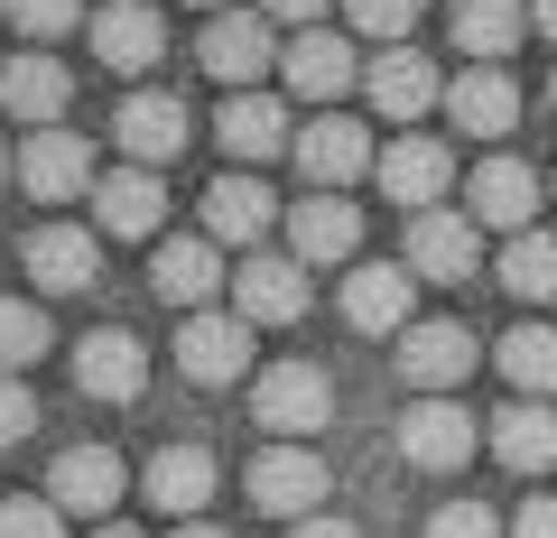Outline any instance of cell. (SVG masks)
<instances>
[{"instance_id":"obj_1","label":"cell","mask_w":557,"mask_h":538,"mask_svg":"<svg viewBox=\"0 0 557 538\" xmlns=\"http://www.w3.org/2000/svg\"><path fill=\"white\" fill-rule=\"evenodd\" d=\"M251 418L270 427V437H317V427L335 418V380H325V362H270V372L251 380Z\"/></svg>"},{"instance_id":"obj_2","label":"cell","mask_w":557,"mask_h":538,"mask_svg":"<svg viewBox=\"0 0 557 538\" xmlns=\"http://www.w3.org/2000/svg\"><path fill=\"white\" fill-rule=\"evenodd\" d=\"M493 437V427H474V409L465 399H409L399 409V455L418 464V474H465V455Z\"/></svg>"},{"instance_id":"obj_3","label":"cell","mask_w":557,"mask_h":538,"mask_svg":"<svg viewBox=\"0 0 557 538\" xmlns=\"http://www.w3.org/2000/svg\"><path fill=\"white\" fill-rule=\"evenodd\" d=\"M196 57H205V75H214V84L251 93V84H260V75L278 65L270 10H214V20H205V38H196Z\"/></svg>"},{"instance_id":"obj_4","label":"cell","mask_w":557,"mask_h":538,"mask_svg":"<svg viewBox=\"0 0 557 538\" xmlns=\"http://www.w3.org/2000/svg\"><path fill=\"white\" fill-rule=\"evenodd\" d=\"M344 325L354 335H409L418 325V270L409 260H362L344 279Z\"/></svg>"},{"instance_id":"obj_5","label":"cell","mask_w":557,"mask_h":538,"mask_svg":"<svg viewBox=\"0 0 557 538\" xmlns=\"http://www.w3.org/2000/svg\"><path fill=\"white\" fill-rule=\"evenodd\" d=\"M465 372H474V335H465L456 316H428L399 335V380H409L418 399H456Z\"/></svg>"},{"instance_id":"obj_6","label":"cell","mask_w":557,"mask_h":538,"mask_svg":"<svg viewBox=\"0 0 557 538\" xmlns=\"http://www.w3.org/2000/svg\"><path fill=\"white\" fill-rule=\"evenodd\" d=\"M251 501L278 511L288 529L317 520L325 511V455H317V446H260V455H251Z\"/></svg>"},{"instance_id":"obj_7","label":"cell","mask_w":557,"mask_h":538,"mask_svg":"<svg viewBox=\"0 0 557 538\" xmlns=\"http://www.w3.org/2000/svg\"><path fill=\"white\" fill-rule=\"evenodd\" d=\"M409 270L418 279H437V288H465L483 270V223L474 214H409Z\"/></svg>"},{"instance_id":"obj_8","label":"cell","mask_w":557,"mask_h":538,"mask_svg":"<svg viewBox=\"0 0 557 538\" xmlns=\"http://www.w3.org/2000/svg\"><path fill=\"white\" fill-rule=\"evenodd\" d=\"M372 177H381V196H391L399 214H437L446 186H456V149L446 140H391Z\"/></svg>"},{"instance_id":"obj_9","label":"cell","mask_w":557,"mask_h":538,"mask_svg":"<svg viewBox=\"0 0 557 538\" xmlns=\"http://www.w3.org/2000/svg\"><path fill=\"white\" fill-rule=\"evenodd\" d=\"M233 316L251 325H298L307 316V260L298 251H251L233 279Z\"/></svg>"},{"instance_id":"obj_10","label":"cell","mask_w":557,"mask_h":538,"mask_svg":"<svg viewBox=\"0 0 557 538\" xmlns=\"http://www.w3.org/2000/svg\"><path fill=\"white\" fill-rule=\"evenodd\" d=\"M20 186L38 204H75L94 196V140H75V130H38V140H20Z\"/></svg>"},{"instance_id":"obj_11","label":"cell","mask_w":557,"mask_h":538,"mask_svg":"<svg viewBox=\"0 0 557 538\" xmlns=\"http://www.w3.org/2000/svg\"><path fill=\"white\" fill-rule=\"evenodd\" d=\"M362 167H381V159H372V130H362V121L325 112V121H307V130H298V177H307V186L344 196V186H354Z\"/></svg>"},{"instance_id":"obj_12","label":"cell","mask_w":557,"mask_h":538,"mask_svg":"<svg viewBox=\"0 0 557 538\" xmlns=\"http://www.w3.org/2000/svg\"><path fill=\"white\" fill-rule=\"evenodd\" d=\"M242 362H251V316H186L177 325V372L196 380V390L242 380Z\"/></svg>"},{"instance_id":"obj_13","label":"cell","mask_w":557,"mask_h":538,"mask_svg":"<svg viewBox=\"0 0 557 538\" xmlns=\"http://www.w3.org/2000/svg\"><path fill=\"white\" fill-rule=\"evenodd\" d=\"M465 214L493 223V233H539V177L520 159H483L465 177Z\"/></svg>"},{"instance_id":"obj_14","label":"cell","mask_w":557,"mask_h":538,"mask_svg":"<svg viewBox=\"0 0 557 538\" xmlns=\"http://www.w3.org/2000/svg\"><path fill=\"white\" fill-rule=\"evenodd\" d=\"M75 380H84V399H112V409H131V399L149 390V353H139V335L102 325V335L75 343Z\"/></svg>"},{"instance_id":"obj_15","label":"cell","mask_w":557,"mask_h":538,"mask_svg":"<svg viewBox=\"0 0 557 538\" xmlns=\"http://www.w3.org/2000/svg\"><path fill=\"white\" fill-rule=\"evenodd\" d=\"M446 121H456L465 140H511V121H520V84L502 75V65H465V75L446 84Z\"/></svg>"},{"instance_id":"obj_16","label":"cell","mask_w":557,"mask_h":538,"mask_svg":"<svg viewBox=\"0 0 557 538\" xmlns=\"http://www.w3.org/2000/svg\"><path fill=\"white\" fill-rule=\"evenodd\" d=\"M362 84H372V112L381 121H418V112H437V102H446L437 65L418 57V47H381V57L362 65Z\"/></svg>"},{"instance_id":"obj_17","label":"cell","mask_w":557,"mask_h":538,"mask_svg":"<svg viewBox=\"0 0 557 538\" xmlns=\"http://www.w3.org/2000/svg\"><path fill=\"white\" fill-rule=\"evenodd\" d=\"M94 57L112 65V75H139V65L168 57V20L149 0H112V10H94Z\"/></svg>"},{"instance_id":"obj_18","label":"cell","mask_w":557,"mask_h":538,"mask_svg":"<svg viewBox=\"0 0 557 538\" xmlns=\"http://www.w3.org/2000/svg\"><path fill=\"white\" fill-rule=\"evenodd\" d=\"M149 288H159L168 306H186V316H205V298L233 288L223 279V241H159V251H149Z\"/></svg>"},{"instance_id":"obj_19","label":"cell","mask_w":557,"mask_h":538,"mask_svg":"<svg viewBox=\"0 0 557 538\" xmlns=\"http://www.w3.org/2000/svg\"><path fill=\"white\" fill-rule=\"evenodd\" d=\"M65 102H75V65H57V57H10V65H0V112H10V121L57 130Z\"/></svg>"},{"instance_id":"obj_20","label":"cell","mask_w":557,"mask_h":538,"mask_svg":"<svg viewBox=\"0 0 557 538\" xmlns=\"http://www.w3.org/2000/svg\"><path fill=\"white\" fill-rule=\"evenodd\" d=\"M121 492H131V474H121L112 446H75V455H57V474H47V501L57 511H121Z\"/></svg>"},{"instance_id":"obj_21","label":"cell","mask_w":557,"mask_h":538,"mask_svg":"<svg viewBox=\"0 0 557 538\" xmlns=\"http://www.w3.org/2000/svg\"><path fill=\"white\" fill-rule=\"evenodd\" d=\"M288 251L307 260V270H325V260H354L362 251V214L344 196H325V186H307V204L288 214Z\"/></svg>"},{"instance_id":"obj_22","label":"cell","mask_w":557,"mask_h":538,"mask_svg":"<svg viewBox=\"0 0 557 538\" xmlns=\"http://www.w3.org/2000/svg\"><path fill=\"white\" fill-rule=\"evenodd\" d=\"M112 140L131 149L139 167H168L186 149V102L177 93H131V102H121V121H112Z\"/></svg>"},{"instance_id":"obj_23","label":"cell","mask_w":557,"mask_h":538,"mask_svg":"<svg viewBox=\"0 0 557 538\" xmlns=\"http://www.w3.org/2000/svg\"><path fill=\"white\" fill-rule=\"evenodd\" d=\"M94 214H102V233H112V241H149V233H159V214H168L159 167H121V177H102L94 186Z\"/></svg>"},{"instance_id":"obj_24","label":"cell","mask_w":557,"mask_h":538,"mask_svg":"<svg viewBox=\"0 0 557 538\" xmlns=\"http://www.w3.org/2000/svg\"><path fill=\"white\" fill-rule=\"evenodd\" d=\"M214 140L233 149L242 167H260V159H278V149H298V130H288V112H278L270 93H233L214 112Z\"/></svg>"},{"instance_id":"obj_25","label":"cell","mask_w":557,"mask_h":538,"mask_svg":"<svg viewBox=\"0 0 557 538\" xmlns=\"http://www.w3.org/2000/svg\"><path fill=\"white\" fill-rule=\"evenodd\" d=\"M270 223H278V204H270L260 177H214L205 186V241H242V251H251Z\"/></svg>"},{"instance_id":"obj_26","label":"cell","mask_w":557,"mask_h":538,"mask_svg":"<svg viewBox=\"0 0 557 538\" xmlns=\"http://www.w3.org/2000/svg\"><path fill=\"white\" fill-rule=\"evenodd\" d=\"M278 75H288V93H307V102H335L344 84L362 75V65H354V47H344V38H325V28H298V47L278 57Z\"/></svg>"},{"instance_id":"obj_27","label":"cell","mask_w":557,"mask_h":538,"mask_svg":"<svg viewBox=\"0 0 557 538\" xmlns=\"http://www.w3.org/2000/svg\"><path fill=\"white\" fill-rule=\"evenodd\" d=\"M493 455L511 464V474H548L557 464V409L548 399H511L493 418Z\"/></svg>"},{"instance_id":"obj_28","label":"cell","mask_w":557,"mask_h":538,"mask_svg":"<svg viewBox=\"0 0 557 538\" xmlns=\"http://www.w3.org/2000/svg\"><path fill=\"white\" fill-rule=\"evenodd\" d=\"M28 279L38 288H94V233H75V223H38V233H28Z\"/></svg>"},{"instance_id":"obj_29","label":"cell","mask_w":557,"mask_h":538,"mask_svg":"<svg viewBox=\"0 0 557 538\" xmlns=\"http://www.w3.org/2000/svg\"><path fill=\"white\" fill-rule=\"evenodd\" d=\"M149 501L177 511V520H196L205 501H214V455H205V446H159V455H149Z\"/></svg>"},{"instance_id":"obj_30","label":"cell","mask_w":557,"mask_h":538,"mask_svg":"<svg viewBox=\"0 0 557 538\" xmlns=\"http://www.w3.org/2000/svg\"><path fill=\"white\" fill-rule=\"evenodd\" d=\"M520 28H530V10L520 0H456V47L474 65H502L520 47Z\"/></svg>"},{"instance_id":"obj_31","label":"cell","mask_w":557,"mask_h":538,"mask_svg":"<svg viewBox=\"0 0 557 538\" xmlns=\"http://www.w3.org/2000/svg\"><path fill=\"white\" fill-rule=\"evenodd\" d=\"M493 362H502V380H511L520 399H548L557 390V325H511Z\"/></svg>"},{"instance_id":"obj_32","label":"cell","mask_w":557,"mask_h":538,"mask_svg":"<svg viewBox=\"0 0 557 538\" xmlns=\"http://www.w3.org/2000/svg\"><path fill=\"white\" fill-rule=\"evenodd\" d=\"M493 279L511 298H557V233H511L493 260Z\"/></svg>"},{"instance_id":"obj_33","label":"cell","mask_w":557,"mask_h":538,"mask_svg":"<svg viewBox=\"0 0 557 538\" xmlns=\"http://www.w3.org/2000/svg\"><path fill=\"white\" fill-rule=\"evenodd\" d=\"M57 343V325H47V306H20V298H0V372H28V362Z\"/></svg>"},{"instance_id":"obj_34","label":"cell","mask_w":557,"mask_h":538,"mask_svg":"<svg viewBox=\"0 0 557 538\" xmlns=\"http://www.w3.org/2000/svg\"><path fill=\"white\" fill-rule=\"evenodd\" d=\"M344 20H354L362 38H381V47H409V28H418V0H344Z\"/></svg>"},{"instance_id":"obj_35","label":"cell","mask_w":557,"mask_h":538,"mask_svg":"<svg viewBox=\"0 0 557 538\" xmlns=\"http://www.w3.org/2000/svg\"><path fill=\"white\" fill-rule=\"evenodd\" d=\"M0 538H65V511H57L47 492H38V501L20 492V501H0Z\"/></svg>"},{"instance_id":"obj_36","label":"cell","mask_w":557,"mask_h":538,"mask_svg":"<svg viewBox=\"0 0 557 538\" xmlns=\"http://www.w3.org/2000/svg\"><path fill=\"white\" fill-rule=\"evenodd\" d=\"M75 20H84V0H10V28H28V38H65Z\"/></svg>"},{"instance_id":"obj_37","label":"cell","mask_w":557,"mask_h":538,"mask_svg":"<svg viewBox=\"0 0 557 538\" xmlns=\"http://www.w3.org/2000/svg\"><path fill=\"white\" fill-rule=\"evenodd\" d=\"M428 538H511V529H502V520L483 511V501H446V511L428 520Z\"/></svg>"},{"instance_id":"obj_38","label":"cell","mask_w":557,"mask_h":538,"mask_svg":"<svg viewBox=\"0 0 557 538\" xmlns=\"http://www.w3.org/2000/svg\"><path fill=\"white\" fill-rule=\"evenodd\" d=\"M28 427H38V399H28L20 372H0V446H20Z\"/></svg>"},{"instance_id":"obj_39","label":"cell","mask_w":557,"mask_h":538,"mask_svg":"<svg viewBox=\"0 0 557 538\" xmlns=\"http://www.w3.org/2000/svg\"><path fill=\"white\" fill-rule=\"evenodd\" d=\"M511 538H557V501H548V492L520 501V511H511Z\"/></svg>"},{"instance_id":"obj_40","label":"cell","mask_w":557,"mask_h":538,"mask_svg":"<svg viewBox=\"0 0 557 538\" xmlns=\"http://www.w3.org/2000/svg\"><path fill=\"white\" fill-rule=\"evenodd\" d=\"M288 538H362V529H354V520H335V511H317V520H298Z\"/></svg>"},{"instance_id":"obj_41","label":"cell","mask_w":557,"mask_h":538,"mask_svg":"<svg viewBox=\"0 0 557 538\" xmlns=\"http://www.w3.org/2000/svg\"><path fill=\"white\" fill-rule=\"evenodd\" d=\"M260 10H270V20H298V28H317V10H325V0H260Z\"/></svg>"},{"instance_id":"obj_42","label":"cell","mask_w":557,"mask_h":538,"mask_svg":"<svg viewBox=\"0 0 557 538\" xmlns=\"http://www.w3.org/2000/svg\"><path fill=\"white\" fill-rule=\"evenodd\" d=\"M530 20H539V38H548V47H557V0H539Z\"/></svg>"},{"instance_id":"obj_43","label":"cell","mask_w":557,"mask_h":538,"mask_svg":"<svg viewBox=\"0 0 557 538\" xmlns=\"http://www.w3.org/2000/svg\"><path fill=\"white\" fill-rule=\"evenodd\" d=\"M84 538H139V529H131V520H94V529H84Z\"/></svg>"},{"instance_id":"obj_44","label":"cell","mask_w":557,"mask_h":538,"mask_svg":"<svg viewBox=\"0 0 557 538\" xmlns=\"http://www.w3.org/2000/svg\"><path fill=\"white\" fill-rule=\"evenodd\" d=\"M177 538H223V529H214V520H186V529H177Z\"/></svg>"},{"instance_id":"obj_45","label":"cell","mask_w":557,"mask_h":538,"mask_svg":"<svg viewBox=\"0 0 557 538\" xmlns=\"http://www.w3.org/2000/svg\"><path fill=\"white\" fill-rule=\"evenodd\" d=\"M10 167H20V159H10V149H0V177H10Z\"/></svg>"},{"instance_id":"obj_46","label":"cell","mask_w":557,"mask_h":538,"mask_svg":"<svg viewBox=\"0 0 557 538\" xmlns=\"http://www.w3.org/2000/svg\"><path fill=\"white\" fill-rule=\"evenodd\" d=\"M548 112H557V75H548Z\"/></svg>"},{"instance_id":"obj_47","label":"cell","mask_w":557,"mask_h":538,"mask_svg":"<svg viewBox=\"0 0 557 538\" xmlns=\"http://www.w3.org/2000/svg\"><path fill=\"white\" fill-rule=\"evenodd\" d=\"M196 10H223V0H196Z\"/></svg>"}]
</instances>
